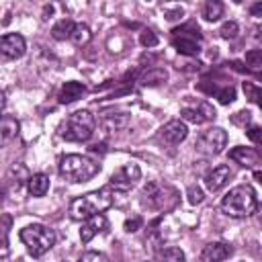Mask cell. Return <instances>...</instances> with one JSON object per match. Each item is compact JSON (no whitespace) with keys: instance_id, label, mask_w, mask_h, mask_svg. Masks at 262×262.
<instances>
[{"instance_id":"cell-1","label":"cell","mask_w":262,"mask_h":262,"mask_svg":"<svg viewBox=\"0 0 262 262\" xmlns=\"http://www.w3.org/2000/svg\"><path fill=\"white\" fill-rule=\"evenodd\" d=\"M258 209V196L256 190L250 184L233 186L223 199H221V211L233 219H244L256 213Z\"/></svg>"},{"instance_id":"cell-2","label":"cell","mask_w":262,"mask_h":262,"mask_svg":"<svg viewBox=\"0 0 262 262\" xmlns=\"http://www.w3.org/2000/svg\"><path fill=\"white\" fill-rule=\"evenodd\" d=\"M113 196L115 194L108 186H104L100 190H92V192L82 194V196H76L70 203V217L74 221H84L92 215H98L113 205Z\"/></svg>"},{"instance_id":"cell-3","label":"cell","mask_w":262,"mask_h":262,"mask_svg":"<svg viewBox=\"0 0 262 262\" xmlns=\"http://www.w3.org/2000/svg\"><path fill=\"white\" fill-rule=\"evenodd\" d=\"M100 172V164L82 154H68L59 160V174L68 182H86Z\"/></svg>"},{"instance_id":"cell-4","label":"cell","mask_w":262,"mask_h":262,"mask_svg":"<svg viewBox=\"0 0 262 262\" xmlns=\"http://www.w3.org/2000/svg\"><path fill=\"white\" fill-rule=\"evenodd\" d=\"M180 201V194L174 186L151 180L141 190V205L151 211H172Z\"/></svg>"},{"instance_id":"cell-5","label":"cell","mask_w":262,"mask_h":262,"mask_svg":"<svg viewBox=\"0 0 262 262\" xmlns=\"http://www.w3.org/2000/svg\"><path fill=\"white\" fill-rule=\"evenodd\" d=\"M94 115L86 108L82 111H76L72 115H68V119H63V123L59 125V135L66 139V141H88L94 133Z\"/></svg>"},{"instance_id":"cell-6","label":"cell","mask_w":262,"mask_h":262,"mask_svg":"<svg viewBox=\"0 0 262 262\" xmlns=\"http://www.w3.org/2000/svg\"><path fill=\"white\" fill-rule=\"evenodd\" d=\"M18 237L27 246V252L33 258H41L55 244V231L51 227H47V225H41V223H33V225L23 227Z\"/></svg>"},{"instance_id":"cell-7","label":"cell","mask_w":262,"mask_h":262,"mask_svg":"<svg viewBox=\"0 0 262 262\" xmlns=\"http://www.w3.org/2000/svg\"><path fill=\"white\" fill-rule=\"evenodd\" d=\"M172 45L182 55H196L201 51V33L194 23L178 27L172 31Z\"/></svg>"},{"instance_id":"cell-8","label":"cell","mask_w":262,"mask_h":262,"mask_svg":"<svg viewBox=\"0 0 262 262\" xmlns=\"http://www.w3.org/2000/svg\"><path fill=\"white\" fill-rule=\"evenodd\" d=\"M139 178H141V168L131 162V164H125V166L117 168V170L111 174L106 186H108L111 190H115V192H127V190H131V188L137 184Z\"/></svg>"},{"instance_id":"cell-9","label":"cell","mask_w":262,"mask_h":262,"mask_svg":"<svg viewBox=\"0 0 262 262\" xmlns=\"http://www.w3.org/2000/svg\"><path fill=\"white\" fill-rule=\"evenodd\" d=\"M227 145V133L225 129L221 127H211L207 129L205 133H201V137L196 139L194 147L201 151V154H207V156H217L223 151V147Z\"/></svg>"},{"instance_id":"cell-10","label":"cell","mask_w":262,"mask_h":262,"mask_svg":"<svg viewBox=\"0 0 262 262\" xmlns=\"http://www.w3.org/2000/svg\"><path fill=\"white\" fill-rule=\"evenodd\" d=\"M27 51L25 37L18 33H8L0 37V61H14Z\"/></svg>"},{"instance_id":"cell-11","label":"cell","mask_w":262,"mask_h":262,"mask_svg":"<svg viewBox=\"0 0 262 262\" xmlns=\"http://www.w3.org/2000/svg\"><path fill=\"white\" fill-rule=\"evenodd\" d=\"M180 117H182V121H186V123L201 125V123H207V121L215 119V108H213L207 100H196V102H192V104L182 106Z\"/></svg>"},{"instance_id":"cell-12","label":"cell","mask_w":262,"mask_h":262,"mask_svg":"<svg viewBox=\"0 0 262 262\" xmlns=\"http://www.w3.org/2000/svg\"><path fill=\"white\" fill-rule=\"evenodd\" d=\"M186 135H188V127H186L184 121H178V119L168 121L158 131V139L162 143H166V145H178V143H182L186 139Z\"/></svg>"},{"instance_id":"cell-13","label":"cell","mask_w":262,"mask_h":262,"mask_svg":"<svg viewBox=\"0 0 262 262\" xmlns=\"http://www.w3.org/2000/svg\"><path fill=\"white\" fill-rule=\"evenodd\" d=\"M231 176H233V174H231L229 166L219 164V166L211 168V170L205 174L203 182H205V188H207L209 192H217V190H221V188L229 182V178H231Z\"/></svg>"},{"instance_id":"cell-14","label":"cell","mask_w":262,"mask_h":262,"mask_svg":"<svg viewBox=\"0 0 262 262\" xmlns=\"http://www.w3.org/2000/svg\"><path fill=\"white\" fill-rule=\"evenodd\" d=\"M231 254H233V248L229 244H225V242H213V244H207L201 250L199 262H223Z\"/></svg>"},{"instance_id":"cell-15","label":"cell","mask_w":262,"mask_h":262,"mask_svg":"<svg viewBox=\"0 0 262 262\" xmlns=\"http://www.w3.org/2000/svg\"><path fill=\"white\" fill-rule=\"evenodd\" d=\"M106 227H108V221H106V217H104L102 213H98V215H92V217L84 219L82 229H80V239H82V244H88L94 235H98V233L106 231Z\"/></svg>"},{"instance_id":"cell-16","label":"cell","mask_w":262,"mask_h":262,"mask_svg":"<svg viewBox=\"0 0 262 262\" xmlns=\"http://www.w3.org/2000/svg\"><path fill=\"white\" fill-rule=\"evenodd\" d=\"M129 121H131L129 113H104L100 117V127L106 133H119L129 127Z\"/></svg>"},{"instance_id":"cell-17","label":"cell","mask_w":262,"mask_h":262,"mask_svg":"<svg viewBox=\"0 0 262 262\" xmlns=\"http://www.w3.org/2000/svg\"><path fill=\"white\" fill-rule=\"evenodd\" d=\"M229 158H231L233 162L246 166V168H256V166L260 164V154H258V149H254V147L237 145V147L229 149Z\"/></svg>"},{"instance_id":"cell-18","label":"cell","mask_w":262,"mask_h":262,"mask_svg":"<svg viewBox=\"0 0 262 262\" xmlns=\"http://www.w3.org/2000/svg\"><path fill=\"white\" fill-rule=\"evenodd\" d=\"M84 94H86V86H84L82 82L70 80V82H66V84L59 88V92H57V100H59L61 104H70V102L82 98Z\"/></svg>"},{"instance_id":"cell-19","label":"cell","mask_w":262,"mask_h":262,"mask_svg":"<svg viewBox=\"0 0 262 262\" xmlns=\"http://www.w3.org/2000/svg\"><path fill=\"white\" fill-rule=\"evenodd\" d=\"M18 133V121L10 115H4L0 117V149L4 145H8Z\"/></svg>"},{"instance_id":"cell-20","label":"cell","mask_w":262,"mask_h":262,"mask_svg":"<svg viewBox=\"0 0 262 262\" xmlns=\"http://www.w3.org/2000/svg\"><path fill=\"white\" fill-rule=\"evenodd\" d=\"M27 190L33 196H45L47 190H49V176L47 174H41V172L31 174L27 178Z\"/></svg>"},{"instance_id":"cell-21","label":"cell","mask_w":262,"mask_h":262,"mask_svg":"<svg viewBox=\"0 0 262 262\" xmlns=\"http://www.w3.org/2000/svg\"><path fill=\"white\" fill-rule=\"evenodd\" d=\"M156 258H158V262H186L184 252L176 246H164V248L156 250Z\"/></svg>"},{"instance_id":"cell-22","label":"cell","mask_w":262,"mask_h":262,"mask_svg":"<svg viewBox=\"0 0 262 262\" xmlns=\"http://www.w3.org/2000/svg\"><path fill=\"white\" fill-rule=\"evenodd\" d=\"M74 20L72 18H59L53 27H51V37L57 39V41H66L72 37V31H74Z\"/></svg>"},{"instance_id":"cell-23","label":"cell","mask_w":262,"mask_h":262,"mask_svg":"<svg viewBox=\"0 0 262 262\" xmlns=\"http://www.w3.org/2000/svg\"><path fill=\"white\" fill-rule=\"evenodd\" d=\"M166 80H168V72H166L164 68H149V70L139 78L141 86H158V84H162V82H166Z\"/></svg>"},{"instance_id":"cell-24","label":"cell","mask_w":262,"mask_h":262,"mask_svg":"<svg viewBox=\"0 0 262 262\" xmlns=\"http://www.w3.org/2000/svg\"><path fill=\"white\" fill-rule=\"evenodd\" d=\"M221 14H223V4L219 0H207L203 4V18L205 20L215 23V20L221 18Z\"/></svg>"},{"instance_id":"cell-25","label":"cell","mask_w":262,"mask_h":262,"mask_svg":"<svg viewBox=\"0 0 262 262\" xmlns=\"http://www.w3.org/2000/svg\"><path fill=\"white\" fill-rule=\"evenodd\" d=\"M90 37H92V33H90L88 25H84V23H76L70 41H72L74 45H86V43L90 41Z\"/></svg>"},{"instance_id":"cell-26","label":"cell","mask_w":262,"mask_h":262,"mask_svg":"<svg viewBox=\"0 0 262 262\" xmlns=\"http://www.w3.org/2000/svg\"><path fill=\"white\" fill-rule=\"evenodd\" d=\"M237 33H239V25H237L235 20H227V23H223L221 29H219L221 39H235Z\"/></svg>"},{"instance_id":"cell-27","label":"cell","mask_w":262,"mask_h":262,"mask_svg":"<svg viewBox=\"0 0 262 262\" xmlns=\"http://www.w3.org/2000/svg\"><path fill=\"white\" fill-rule=\"evenodd\" d=\"M215 96L219 98L221 104H229V102L235 100V88L233 86H225L221 90H215Z\"/></svg>"},{"instance_id":"cell-28","label":"cell","mask_w":262,"mask_h":262,"mask_svg":"<svg viewBox=\"0 0 262 262\" xmlns=\"http://www.w3.org/2000/svg\"><path fill=\"white\" fill-rule=\"evenodd\" d=\"M246 63L252 68V70H258L262 66V51L260 49H250L246 53Z\"/></svg>"},{"instance_id":"cell-29","label":"cell","mask_w":262,"mask_h":262,"mask_svg":"<svg viewBox=\"0 0 262 262\" xmlns=\"http://www.w3.org/2000/svg\"><path fill=\"white\" fill-rule=\"evenodd\" d=\"M139 43L143 45V47H156L158 45V35L154 33V31H149V29H145L141 35H139Z\"/></svg>"},{"instance_id":"cell-30","label":"cell","mask_w":262,"mask_h":262,"mask_svg":"<svg viewBox=\"0 0 262 262\" xmlns=\"http://www.w3.org/2000/svg\"><path fill=\"white\" fill-rule=\"evenodd\" d=\"M244 92L248 94V98L252 100V102H256V104H260V88L256 86V84H252V82H244Z\"/></svg>"},{"instance_id":"cell-31","label":"cell","mask_w":262,"mask_h":262,"mask_svg":"<svg viewBox=\"0 0 262 262\" xmlns=\"http://www.w3.org/2000/svg\"><path fill=\"white\" fill-rule=\"evenodd\" d=\"M186 196H188V203H190V205H199V203H203V199H205V194H203V190H201L199 186H188Z\"/></svg>"},{"instance_id":"cell-32","label":"cell","mask_w":262,"mask_h":262,"mask_svg":"<svg viewBox=\"0 0 262 262\" xmlns=\"http://www.w3.org/2000/svg\"><path fill=\"white\" fill-rule=\"evenodd\" d=\"M78 262H106V258H104V254H100V252H84V254L78 258Z\"/></svg>"},{"instance_id":"cell-33","label":"cell","mask_w":262,"mask_h":262,"mask_svg":"<svg viewBox=\"0 0 262 262\" xmlns=\"http://www.w3.org/2000/svg\"><path fill=\"white\" fill-rule=\"evenodd\" d=\"M246 135L250 137V141H254L256 145H260L262 143V129L258 127V125H252L248 131H246Z\"/></svg>"},{"instance_id":"cell-34","label":"cell","mask_w":262,"mask_h":262,"mask_svg":"<svg viewBox=\"0 0 262 262\" xmlns=\"http://www.w3.org/2000/svg\"><path fill=\"white\" fill-rule=\"evenodd\" d=\"M231 121L235 123V125H248L250 121H252V115L248 113V111H239V113H235V117H231Z\"/></svg>"},{"instance_id":"cell-35","label":"cell","mask_w":262,"mask_h":262,"mask_svg":"<svg viewBox=\"0 0 262 262\" xmlns=\"http://www.w3.org/2000/svg\"><path fill=\"white\" fill-rule=\"evenodd\" d=\"M141 223H143V219H141V217H133V219H127V221H125V231L133 233V231H137V229L141 227Z\"/></svg>"},{"instance_id":"cell-36","label":"cell","mask_w":262,"mask_h":262,"mask_svg":"<svg viewBox=\"0 0 262 262\" xmlns=\"http://www.w3.org/2000/svg\"><path fill=\"white\" fill-rule=\"evenodd\" d=\"M250 12H252V16H262V2H256V4H252Z\"/></svg>"},{"instance_id":"cell-37","label":"cell","mask_w":262,"mask_h":262,"mask_svg":"<svg viewBox=\"0 0 262 262\" xmlns=\"http://www.w3.org/2000/svg\"><path fill=\"white\" fill-rule=\"evenodd\" d=\"M174 18H182V8H176L174 12L168 14V20H174Z\"/></svg>"},{"instance_id":"cell-38","label":"cell","mask_w":262,"mask_h":262,"mask_svg":"<svg viewBox=\"0 0 262 262\" xmlns=\"http://www.w3.org/2000/svg\"><path fill=\"white\" fill-rule=\"evenodd\" d=\"M4 104H6V98H4V92L0 90V113H2V108H4Z\"/></svg>"},{"instance_id":"cell-39","label":"cell","mask_w":262,"mask_h":262,"mask_svg":"<svg viewBox=\"0 0 262 262\" xmlns=\"http://www.w3.org/2000/svg\"><path fill=\"white\" fill-rule=\"evenodd\" d=\"M143 262H147V260H143Z\"/></svg>"}]
</instances>
